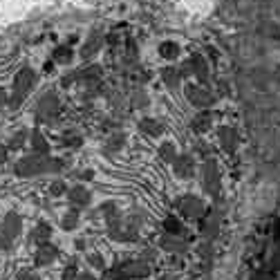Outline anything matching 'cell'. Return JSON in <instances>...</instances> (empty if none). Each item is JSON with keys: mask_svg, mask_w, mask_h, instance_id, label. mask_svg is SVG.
<instances>
[{"mask_svg": "<svg viewBox=\"0 0 280 280\" xmlns=\"http://www.w3.org/2000/svg\"><path fill=\"white\" fill-rule=\"evenodd\" d=\"M59 168H61V162H54V159L45 155H27L18 159L14 171L21 177H32V175H41V173H47V171H59Z\"/></svg>", "mask_w": 280, "mask_h": 280, "instance_id": "6da1fadb", "label": "cell"}, {"mask_svg": "<svg viewBox=\"0 0 280 280\" xmlns=\"http://www.w3.org/2000/svg\"><path fill=\"white\" fill-rule=\"evenodd\" d=\"M21 229H23L21 215L14 213V211H9V213L3 218V224H0V249L3 251L12 249L14 240L21 235Z\"/></svg>", "mask_w": 280, "mask_h": 280, "instance_id": "7a4b0ae2", "label": "cell"}, {"mask_svg": "<svg viewBox=\"0 0 280 280\" xmlns=\"http://www.w3.org/2000/svg\"><path fill=\"white\" fill-rule=\"evenodd\" d=\"M56 258V249L50 247V244H41L36 251V264H47Z\"/></svg>", "mask_w": 280, "mask_h": 280, "instance_id": "3957f363", "label": "cell"}, {"mask_svg": "<svg viewBox=\"0 0 280 280\" xmlns=\"http://www.w3.org/2000/svg\"><path fill=\"white\" fill-rule=\"evenodd\" d=\"M32 151H34V155H47V153H50V146H47V142L38 132L32 134Z\"/></svg>", "mask_w": 280, "mask_h": 280, "instance_id": "277c9868", "label": "cell"}, {"mask_svg": "<svg viewBox=\"0 0 280 280\" xmlns=\"http://www.w3.org/2000/svg\"><path fill=\"white\" fill-rule=\"evenodd\" d=\"M47 238H50V229H47V224H38L36 229H34V233L30 235L32 242H41V244H45Z\"/></svg>", "mask_w": 280, "mask_h": 280, "instance_id": "5b68a950", "label": "cell"}, {"mask_svg": "<svg viewBox=\"0 0 280 280\" xmlns=\"http://www.w3.org/2000/svg\"><path fill=\"white\" fill-rule=\"evenodd\" d=\"M88 191H85V188H74V191H70V202L72 204H85V202H88Z\"/></svg>", "mask_w": 280, "mask_h": 280, "instance_id": "8992f818", "label": "cell"}, {"mask_svg": "<svg viewBox=\"0 0 280 280\" xmlns=\"http://www.w3.org/2000/svg\"><path fill=\"white\" fill-rule=\"evenodd\" d=\"M23 142H25V132H16L12 139H9V148H21Z\"/></svg>", "mask_w": 280, "mask_h": 280, "instance_id": "52a82bcc", "label": "cell"}, {"mask_svg": "<svg viewBox=\"0 0 280 280\" xmlns=\"http://www.w3.org/2000/svg\"><path fill=\"white\" fill-rule=\"evenodd\" d=\"M74 224H76V211H70V213L63 218V226H65V229H74Z\"/></svg>", "mask_w": 280, "mask_h": 280, "instance_id": "ba28073f", "label": "cell"}, {"mask_svg": "<svg viewBox=\"0 0 280 280\" xmlns=\"http://www.w3.org/2000/svg\"><path fill=\"white\" fill-rule=\"evenodd\" d=\"M63 188H65V186H63V182H54V184L50 186V191H52V195H61Z\"/></svg>", "mask_w": 280, "mask_h": 280, "instance_id": "9c48e42d", "label": "cell"}, {"mask_svg": "<svg viewBox=\"0 0 280 280\" xmlns=\"http://www.w3.org/2000/svg\"><path fill=\"white\" fill-rule=\"evenodd\" d=\"M21 280H38V276H34V273L30 271H21V276H18Z\"/></svg>", "mask_w": 280, "mask_h": 280, "instance_id": "30bf717a", "label": "cell"}, {"mask_svg": "<svg viewBox=\"0 0 280 280\" xmlns=\"http://www.w3.org/2000/svg\"><path fill=\"white\" fill-rule=\"evenodd\" d=\"M5 159H7V148H5V146H0V164H3Z\"/></svg>", "mask_w": 280, "mask_h": 280, "instance_id": "8fae6325", "label": "cell"}, {"mask_svg": "<svg viewBox=\"0 0 280 280\" xmlns=\"http://www.w3.org/2000/svg\"><path fill=\"white\" fill-rule=\"evenodd\" d=\"M63 280H74V271H72V269H70V271H65V276H63Z\"/></svg>", "mask_w": 280, "mask_h": 280, "instance_id": "7c38bea8", "label": "cell"}, {"mask_svg": "<svg viewBox=\"0 0 280 280\" xmlns=\"http://www.w3.org/2000/svg\"><path fill=\"white\" fill-rule=\"evenodd\" d=\"M5 101H7V99H5V92H3V90H0V108H3V105H5Z\"/></svg>", "mask_w": 280, "mask_h": 280, "instance_id": "4fadbf2b", "label": "cell"}, {"mask_svg": "<svg viewBox=\"0 0 280 280\" xmlns=\"http://www.w3.org/2000/svg\"><path fill=\"white\" fill-rule=\"evenodd\" d=\"M79 280H92V278H90V276H81Z\"/></svg>", "mask_w": 280, "mask_h": 280, "instance_id": "5bb4252c", "label": "cell"}]
</instances>
